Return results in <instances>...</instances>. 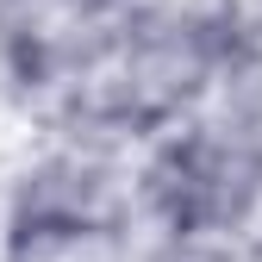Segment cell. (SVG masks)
<instances>
[{"instance_id": "obj_1", "label": "cell", "mask_w": 262, "mask_h": 262, "mask_svg": "<svg viewBox=\"0 0 262 262\" xmlns=\"http://www.w3.org/2000/svg\"><path fill=\"white\" fill-rule=\"evenodd\" d=\"M225 44H231V0H144L113 25V50L94 88L131 150L206 113Z\"/></svg>"}, {"instance_id": "obj_2", "label": "cell", "mask_w": 262, "mask_h": 262, "mask_svg": "<svg viewBox=\"0 0 262 262\" xmlns=\"http://www.w3.org/2000/svg\"><path fill=\"white\" fill-rule=\"evenodd\" d=\"M125 187L150 237H250L262 219V144L200 113L156 131Z\"/></svg>"}, {"instance_id": "obj_3", "label": "cell", "mask_w": 262, "mask_h": 262, "mask_svg": "<svg viewBox=\"0 0 262 262\" xmlns=\"http://www.w3.org/2000/svg\"><path fill=\"white\" fill-rule=\"evenodd\" d=\"M131 219V187L119 181V156H94L75 144H50L25 162L7 219H0V256L7 262H75L94 244H113Z\"/></svg>"}, {"instance_id": "obj_4", "label": "cell", "mask_w": 262, "mask_h": 262, "mask_svg": "<svg viewBox=\"0 0 262 262\" xmlns=\"http://www.w3.org/2000/svg\"><path fill=\"white\" fill-rule=\"evenodd\" d=\"M212 100L231 131L262 144V13H244L231 7V44H225V69H219V88Z\"/></svg>"}, {"instance_id": "obj_5", "label": "cell", "mask_w": 262, "mask_h": 262, "mask_svg": "<svg viewBox=\"0 0 262 262\" xmlns=\"http://www.w3.org/2000/svg\"><path fill=\"white\" fill-rule=\"evenodd\" d=\"M138 262H256L250 237H150Z\"/></svg>"}, {"instance_id": "obj_6", "label": "cell", "mask_w": 262, "mask_h": 262, "mask_svg": "<svg viewBox=\"0 0 262 262\" xmlns=\"http://www.w3.org/2000/svg\"><path fill=\"white\" fill-rule=\"evenodd\" d=\"M75 13H88V19H106V25H119L125 13H138L144 0H69Z\"/></svg>"}, {"instance_id": "obj_7", "label": "cell", "mask_w": 262, "mask_h": 262, "mask_svg": "<svg viewBox=\"0 0 262 262\" xmlns=\"http://www.w3.org/2000/svg\"><path fill=\"white\" fill-rule=\"evenodd\" d=\"M19 7H44V0H0V13H19Z\"/></svg>"}]
</instances>
